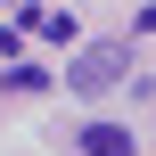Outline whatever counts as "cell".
<instances>
[{
	"label": "cell",
	"mask_w": 156,
	"mask_h": 156,
	"mask_svg": "<svg viewBox=\"0 0 156 156\" xmlns=\"http://www.w3.org/2000/svg\"><path fill=\"white\" fill-rule=\"evenodd\" d=\"M8 90H16V99H33V90H49V74H41V66H8Z\"/></svg>",
	"instance_id": "3957f363"
},
{
	"label": "cell",
	"mask_w": 156,
	"mask_h": 156,
	"mask_svg": "<svg viewBox=\"0 0 156 156\" xmlns=\"http://www.w3.org/2000/svg\"><path fill=\"white\" fill-rule=\"evenodd\" d=\"M123 74H132V41H90V49H74V66H66V90L99 99V90H115Z\"/></svg>",
	"instance_id": "6da1fadb"
},
{
	"label": "cell",
	"mask_w": 156,
	"mask_h": 156,
	"mask_svg": "<svg viewBox=\"0 0 156 156\" xmlns=\"http://www.w3.org/2000/svg\"><path fill=\"white\" fill-rule=\"evenodd\" d=\"M0 58H16V33H8V25H0Z\"/></svg>",
	"instance_id": "277c9868"
},
{
	"label": "cell",
	"mask_w": 156,
	"mask_h": 156,
	"mask_svg": "<svg viewBox=\"0 0 156 156\" xmlns=\"http://www.w3.org/2000/svg\"><path fill=\"white\" fill-rule=\"evenodd\" d=\"M74 148H82V156H132V132H123V123H90Z\"/></svg>",
	"instance_id": "7a4b0ae2"
}]
</instances>
